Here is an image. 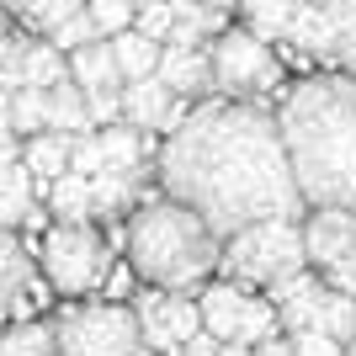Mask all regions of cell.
<instances>
[{
  "label": "cell",
  "instance_id": "obj_1",
  "mask_svg": "<svg viewBox=\"0 0 356 356\" xmlns=\"http://www.w3.org/2000/svg\"><path fill=\"white\" fill-rule=\"evenodd\" d=\"M160 186L218 239H234L255 223H298L303 213L282 128L255 102L197 106L160 149Z\"/></svg>",
  "mask_w": 356,
  "mask_h": 356
},
{
  "label": "cell",
  "instance_id": "obj_2",
  "mask_svg": "<svg viewBox=\"0 0 356 356\" xmlns=\"http://www.w3.org/2000/svg\"><path fill=\"white\" fill-rule=\"evenodd\" d=\"M287 165L314 208L356 213V80L309 74L277 112Z\"/></svg>",
  "mask_w": 356,
  "mask_h": 356
},
{
  "label": "cell",
  "instance_id": "obj_3",
  "mask_svg": "<svg viewBox=\"0 0 356 356\" xmlns=\"http://www.w3.org/2000/svg\"><path fill=\"white\" fill-rule=\"evenodd\" d=\"M128 261L160 293H186L223 261V239L192 208L160 197V202H144L128 223Z\"/></svg>",
  "mask_w": 356,
  "mask_h": 356
},
{
  "label": "cell",
  "instance_id": "obj_4",
  "mask_svg": "<svg viewBox=\"0 0 356 356\" xmlns=\"http://www.w3.org/2000/svg\"><path fill=\"white\" fill-rule=\"evenodd\" d=\"M223 271L271 293L277 282L309 271L303 229H298V223H255V229H245V234L223 239Z\"/></svg>",
  "mask_w": 356,
  "mask_h": 356
},
{
  "label": "cell",
  "instance_id": "obj_5",
  "mask_svg": "<svg viewBox=\"0 0 356 356\" xmlns=\"http://www.w3.org/2000/svg\"><path fill=\"white\" fill-rule=\"evenodd\" d=\"M59 356H149L138 314L122 303H86L54 325Z\"/></svg>",
  "mask_w": 356,
  "mask_h": 356
},
{
  "label": "cell",
  "instance_id": "obj_6",
  "mask_svg": "<svg viewBox=\"0 0 356 356\" xmlns=\"http://www.w3.org/2000/svg\"><path fill=\"white\" fill-rule=\"evenodd\" d=\"M106 239L90 223H54L43 239V271L59 293H96L106 282Z\"/></svg>",
  "mask_w": 356,
  "mask_h": 356
},
{
  "label": "cell",
  "instance_id": "obj_7",
  "mask_svg": "<svg viewBox=\"0 0 356 356\" xmlns=\"http://www.w3.org/2000/svg\"><path fill=\"white\" fill-rule=\"evenodd\" d=\"M208 59H213V90H229L234 102L266 96L282 80V64L271 54V43H261L250 32H223L218 43L208 48Z\"/></svg>",
  "mask_w": 356,
  "mask_h": 356
},
{
  "label": "cell",
  "instance_id": "obj_8",
  "mask_svg": "<svg viewBox=\"0 0 356 356\" xmlns=\"http://www.w3.org/2000/svg\"><path fill=\"white\" fill-rule=\"evenodd\" d=\"M138 330H144L149 351L181 356L202 335V309H197V298H181V293H144L138 298Z\"/></svg>",
  "mask_w": 356,
  "mask_h": 356
},
{
  "label": "cell",
  "instance_id": "obj_9",
  "mask_svg": "<svg viewBox=\"0 0 356 356\" xmlns=\"http://www.w3.org/2000/svg\"><path fill=\"white\" fill-rule=\"evenodd\" d=\"M303 250H309V266L314 271H341L356 261V213H341V208H319L309 213L303 223Z\"/></svg>",
  "mask_w": 356,
  "mask_h": 356
},
{
  "label": "cell",
  "instance_id": "obj_10",
  "mask_svg": "<svg viewBox=\"0 0 356 356\" xmlns=\"http://www.w3.org/2000/svg\"><path fill=\"white\" fill-rule=\"evenodd\" d=\"M186 118H192V112L181 106V96H170V86H165L160 74L122 86V122L138 128V134H144V128H165V134H176Z\"/></svg>",
  "mask_w": 356,
  "mask_h": 356
},
{
  "label": "cell",
  "instance_id": "obj_11",
  "mask_svg": "<svg viewBox=\"0 0 356 356\" xmlns=\"http://www.w3.org/2000/svg\"><path fill=\"white\" fill-rule=\"evenodd\" d=\"M325 277H314V271H298V277H287V282L271 287V309H277V319H282L287 335H298V330H314L319 325V309H325Z\"/></svg>",
  "mask_w": 356,
  "mask_h": 356
},
{
  "label": "cell",
  "instance_id": "obj_12",
  "mask_svg": "<svg viewBox=\"0 0 356 356\" xmlns=\"http://www.w3.org/2000/svg\"><path fill=\"white\" fill-rule=\"evenodd\" d=\"M197 309H202V330H208L218 346H239L245 314H250V293L239 282H208L202 298H197Z\"/></svg>",
  "mask_w": 356,
  "mask_h": 356
},
{
  "label": "cell",
  "instance_id": "obj_13",
  "mask_svg": "<svg viewBox=\"0 0 356 356\" xmlns=\"http://www.w3.org/2000/svg\"><path fill=\"white\" fill-rule=\"evenodd\" d=\"M70 80L86 90V102H96V96H122V86H128L118 59H112V43H90V48H80V54H70Z\"/></svg>",
  "mask_w": 356,
  "mask_h": 356
},
{
  "label": "cell",
  "instance_id": "obj_14",
  "mask_svg": "<svg viewBox=\"0 0 356 356\" xmlns=\"http://www.w3.org/2000/svg\"><path fill=\"white\" fill-rule=\"evenodd\" d=\"M160 80L170 86V96H202V90H213V59H208V48H165Z\"/></svg>",
  "mask_w": 356,
  "mask_h": 356
},
{
  "label": "cell",
  "instance_id": "obj_15",
  "mask_svg": "<svg viewBox=\"0 0 356 356\" xmlns=\"http://www.w3.org/2000/svg\"><path fill=\"white\" fill-rule=\"evenodd\" d=\"M335 32H341V0L335 6H298L287 43H298L309 59H335Z\"/></svg>",
  "mask_w": 356,
  "mask_h": 356
},
{
  "label": "cell",
  "instance_id": "obj_16",
  "mask_svg": "<svg viewBox=\"0 0 356 356\" xmlns=\"http://www.w3.org/2000/svg\"><path fill=\"white\" fill-rule=\"evenodd\" d=\"M96 122H90V102H86V90L74 86V80H64V86L48 90V134H59V138H86Z\"/></svg>",
  "mask_w": 356,
  "mask_h": 356
},
{
  "label": "cell",
  "instance_id": "obj_17",
  "mask_svg": "<svg viewBox=\"0 0 356 356\" xmlns=\"http://www.w3.org/2000/svg\"><path fill=\"white\" fill-rule=\"evenodd\" d=\"M27 250L16 245L11 229H0V325L11 319V309H22V298H27Z\"/></svg>",
  "mask_w": 356,
  "mask_h": 356
},
{
  "label": "cell",
  "instance_id": "obj_18",
  "mask_svg": "<svg viewBox=\"0 0 356 356\" xmlns=\"http://www.w3.org/2000/svg\"><path fill=\"white\" fill-rule=\"evenodd\" d=\"M70 154H74V138H59V134H38L22 144V165L32 170V181H64L70 176Z\"/></svg>",
  "mask_w": 356,
  "mask_h": 356
},
{
  "label": "cell",
  "instance_id": "obj_19",
  "mask_svg": "<svg viewBox=\"0 0 356 356\" xmlns=\"http://www.w3.org/2000/svg\"><path fill=\"white\" fill-rule=\"evenodd\" d=\"M112 59H118L122 80L134 86V80H149V74H160V59H165V43H154V38H144V32H122V38H112Z\"/></svg>",
  "mask_w": 356,
  "mask_h": 356
},
{
  "label": "cell",
  "instance_id": "obj_20",
  "mask_svg": "<svg viewBox=\"0 0 356 356\" xmlns=\"http://www.w3.org/2000/svg\"><path fill=\"white\" fill-rule=\"evenodd\" d=\"M70 80V59H64L59 48L48 43V38H38L32 43L27 38V64H22V90H54V86H64Z\"/></svg>",
  "mask_w": 356,
  "mask_h": 356
},
{
  "label": "cell",
  "instance_id": "obj_21",
  "mask_svg": "<svg viewBox=\"0 0 356 356\" xmlns=\"http://www.w3.org/2000/svg\"><path fill=\"white\" fill-rule=\"evenodd\" d=\"M32 170L22 160H6L0 165V229H11V223H27L32 218Z\"/></svg>",
  "mask_w": 356,
  "mask_h": 356
},
{
  "label": "cell",
  "instance_id": "obj_22",
  "mask_svg": "<svg viewBox=\"0 0 356 356\" xmlns=\"http://www.w3.org/2000/svg\"><path fill=\"white\" fill-rule=\"evenodd\" d=\"M48 213L59 223H90L96 218V192H90V181L86 176H64V181H54L48 186Z\"/></svg>",
  "mask_w": 356,
  "mask_h": 356
},
{
  "label": "cell",
  "instance_id": "obj_23",
  "mask_svg": "<svg viewBox=\"0 0 356 356\" xmlns=\"http://www.w3.org/2000/svg\"><path fill=\"white\" fill-rule=\"evenodd\" d=\"M293 22H298V6H287V0H250L245 6V32L261 43L293 38Z\"/></svg>",
  "mask_w": 356,
  "mask_h": 356
},
{
  "label": "cell",
  "instance_id": "obj_24",
  "mask_svg": "<svg viewBox=\"0 0 356 356\" xmlns=\"http://www.w3.org/2000/svg\"><path fill=\"white\" fill-rule=\"evenodd\" d=\"M138 186H144V170H102V176L90 181V192H96V218L122 213L138 197Z\"/></svg>",
  "mask_w": 356,
  "mask_h": 356
},
{
  "label": "cell",
  "instance_id": "obj_25",
  "mask_svg": "<svg viewBox=\"0 0 356 356\" xmlns=\"http://www.w3.org/2000/svg\"><path fill=\"white\" fill-rule=\"evenodd\" d=\"M96 138H102L106 170H138V165H144V134H138V128L118 122V128H102Z\"/></svg>",
  "mask_w": 356,
  "mask_h": 356
},
{
  "label": "cell",
  "instance_id": "obj_26",
  "mask_svg": "<svg viewBox=\"0 0 356 356\" xmlns=\"http://www.w3.org/2000/svg\"><path fill=\"white\" fill-rule=\"evenodd\" d=\"M314 330H325L335 346H346V351H351V341H356V298L330 293V298H325V309H319V325H314Z\"/></svg>",
  "mask_w": 356,
  "mask_h": 356
},
{
  "label": "cell",
  "instance_id": "obj_27",
  "mask_svg": "<svg viewBox=\"0 0 356 356\" xmlns=\"http://www.w3.org/2000/svg\"><path fill=\"white\" fill-rule=\"evenodd\" d=\"M0 356H59L48 325H16L0 335Z\"/></svg>",
  "mask_w": 356,
  "mask_h": 356
},
{
  "label": "cell",
  "instance_id": "obj_28",
  "mask_svg": "<svg viewBox=\"0 0 356 356\" xmlns=\"http://www.w3.org/2000/svg\"><path fill=\"white\" fill-rule=\"evenodd\" d=\"M11 134H48V96L43 90H22V96H11Z\"/></svg>",
  "mask_w": 356,
  "mask_h": 356
},
{
  "label": "cell",
  "instance_id": "obj_29",
  "mask_svg": "<svg viewBox=\"0 0 356 356\" xmlns=\"http://www.w3.org/2000/svg\"><path fill=\"white\" fill-rule=\"evenodd\" d=\"M86 11H90V22H96V32H102L106 43L122 38V32H134V22H138V11L128 6V0H96V6H86Z\"/></svg>",
  "mask_w": 356,
  "mask_h": 356
},
{
  "label": "cell",
  "instance_id": "obj_30",
  "mask_svg": "<svg viewBox=\"0 0 356 356\" xmlns=\"http://www.w3.org/2000/svg\"><path fill=\"white\" fill-rule=\"evenodd\" d=\"M74 11H86V6H80V0H27V6H22V16H27L32 27H43V38H54Z\"/></svg>",
  "mask_w": 356,
  "mask_h": 356
},
{
  "label": "cell",
  "instance_id": "obj_31",
  "mask_svg": "<svg viewBox=\"0 0 356 356\" xmlns=\"http://www.w3.org/2000/svg\"><path fill=\"white\" fill-rule=\"evenodd\" d=\"M22 64H27V38H0V90L22 96Z\"/></svg>",
  "mask_w": 356,
  "mask_h": 356
},
{
  "label": "cell",
  "instance_id": "obj_32",
  "mask_svg": "<svg viewBox=\"0 0 356 356\" xmlns=\"http://www.w3.org/2000/svg\"><path fill=\"white\" fill-rule=\"evenodd\" d=\"M335 64L356 80V0H341V32H335Z\"/></svg>",
  "mask_w": 356,
  "mask_h": 356
},
{
  "label": "cell",
  "instance_id": "obj_33",
  "mask_svg": "<svg viewBox=\"0 0 356 356\" xmlns=\"http://www.w3.org/2000/svg\"><path fill=\"white\" fill-rule=\"evenodd\" d=\"M70 170H74V176H86V181H96V176H102V170H106V160H102V138H96V134H86V138H74Z\"/></svg>",
  "mask_w": 356,
  "mask_h": 356
},
{
  "label": "cell",
  "instance_id": "obj_34",
  "mask_svg": "<svg viewBox=\"0 0 356 356\" xmlns=\"http://www.w3.org/2000/svg\"><path fill=\"white\" fill-rule=\"evenodd\" d=\"M287 341H293L298 356H346V346H335L325 330H298V335H287Z\"/></svg>",
  "mask_w": 356,
  "mask_h": 356
},
{
  "label": "cell",
  "instance_id": "obj_35",
  "mask_svg": "<svg viewBox=\"0 0 356 356\" xmlns=\"http://www.w3.org/2000/svg\"><path fill=\"white\" fill-rule=\"evenodd\" d=\"M181 356H223V346H218V341H213L208 330H202V335H197V341H192V346H186V351H181Z\"/></svg>",
  "mask_w": 356,
  "mask_h": 356
},
{
  "label": "cell",
  "instance_id": "obj_36",
  "mask_svg": "<svg viewBox=\"0 0 356 356\" xmlns=\"http://www.w3.org/2000/svg\"><path fill=\"white\" fill-rule=\"evenodd\" d=\"M255 356H298V351H293V341H282V335H277V341L255 346Z\"/></svg>",
  "mask_w": 356,
  "mask_h": 356
},
{
  "label": "cell",
  "instance_id": "obj_37",
  "mask_svg": "<svg viewBox=\"0 0 356 356\" xmlns=\"http://www.w3.org/2000/svg\"><path fill=\"white\" fill-rule=\"evenodd\" d=\"M6 138H16V134H11V96L0 90V144H6Z\"/></svg>",
  "mask_w": 356,
  "mask_h": 356
},
{
  "label": "cell",
  "instance_id": "obj_38",
  "mask_svg": "<svg viewBox=\"0 0 356 356\" xmlns=\"http://www.w3.org/2000/svg\"><path fill=\"white\" fill-rule=\"evenodd\" d=\"M223 356H255V351H245V346H223Z\"/></svg>",
  "mask_w": 356,
  "mask_h": 356
},
{
  "label": "cell",
  "instance_id": "obj_39",
  "mask_svg": "<svg viewBox=\"0 0 356 356\" xmlns=\"http://www.w3.org/2000/svg\"><path fill=\"white\" fill-rule=\"evenodd\" d=\"M0 38H6V11H0Z\"/></svg>",
  "mask_w": 356,
  "mask_h": 356
},
{
  "label": "cell",
  "instance_id": "obj_40",
  "mask_svg": "<svg viewBox=\"0 0 356 356\" xmlns=\"http://www.w3.org/2000/svg\"><path fill=\"white\" fill-rule=\"evenodd\" d=\"M346 356H356V346H351V351H346Z\"/></svg>",
  "mask_w": 356,
  "mask_h": 356
}]
</instances>
